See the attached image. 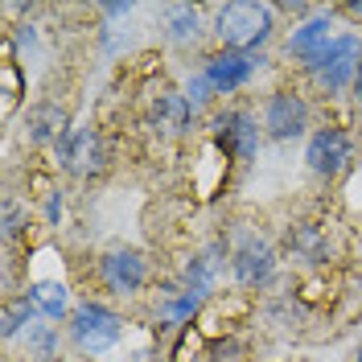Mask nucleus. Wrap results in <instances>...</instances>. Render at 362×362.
I'll return each instance as SVG.
<instances>
[{"instance_id":"obj_1","label":"nucleus","mask_w":362,"mask_h":362,"mask_svg":"<svg viewBox=\"0 0 362 362\" xmlns=\"http://www.w3.org/2000/svg\"><path fill=\"white\" fill-rule=\"evenodd\" d=\"M272 4H247V0H235V4H223L218 8V37H223L226 49H239V54H251L255 45H264L272 37Z\"/></svg>"},{"instance_id":"obj_2","label":"nucleus","mask_w":362,"mask_h":362,"mask_svg":"<svg viewBox=\"0 0 362 362\" xmlns=\"http://www.w3.org/2000/svg\"><path fill=\"white\" fill-rule=\"evenodd\" d=\"M119 334H124V321H119L112 309L95 305V300L78 305V309H74V317H70V338L78 341L87 354H103L107 346H115V341H119Z\"/></svg>"},{"instance_id":"obj_3","label":"nucleus","mask_w":362,"mask_h":362,"mask_svg":"<svg viewBox=\"0 0 362 362\" xmlns=\"http://www.w3.org/2000/svg\"><path fill=\"white\" fill-rule=\"evenodd\" d=\"M58 160L74 177H95V173L107 169V144H103V136L90 132V128H70L58 140Z\"/></svg>"},{"instance_id":"obj_4","label":"nucleus","mask_w":362,"mask_h":362,"mask_svg":"<svg viewBox=\"0 0 362 362\" xmlns=\"http://www.w3.org/2000/svg\"><path fill=\"white\" fill-rule=\"evenodd\" d=\"M358 54H362L358 37H338V42H329L313 58L317 83H321L325 90H341L350 78H358Z\"/></svg>"},{"instance_id":"obj_5","label":"nucleus","mask_w":362,"mask_h":362,"mask_svg":"<svg viewBox=\"0 0 362 362\" xmlns=\"http://www.w3.org/2000/svg\"><path fill=\"white\" fill-rule=\"evenodd\" d=\"M99 276H103V284H107L115 296H132V293H140L144 280H148V259L132 247H115L99 259Z\"/></svg>"},{"instance_id":"obj_6","label":"nucleus","mask_w":362,"mask_h":362,"mask_svg":"<svg viewBox=\"0 0 362 362\" xmlns=\"http://www.w3.org/2000/svg\"><path fill=\"white\" fill-rule=\"evenodd\" d=\"M350 157H354V140H350V132H341V128H321L309 140V148H305L309 169L321 173V177H334Z\"/></svg>"},{"instance_id":"obj_7","label":"nucleus","mask_w":362,"mask_h":362,"mask_svg":"<svg viewBox=\"0 0 362 362\" xmlns=\"http://www.w3.org/2000/svg\"><path fill=\"white\" fill-rule=\"evenodd\" d=\"M305 124H309V107H305L296 95H288V90H276L268 103H264V128H268V136H276V140L300 136Z\"/></svg>"},{"instance_id":"obj_8","label":"nucleus","mask_w":362,"mask_h":362,"mask_svg":"<svg viewBox=\"0 0 362 362\" xmlns=\"http://www.w3.org/2000/svg\"><path fill=\"white\" fill-rule=\"evenodd\" d=\"M214 132H218V144H223L226 157H239V160H251L255 144H259V124L243 112H226L214 119Z\"/></svg>"},{"instance_id":"obj_9","label":"nucleus","mask_w":362,"mask_h":362,"mask_svg":"<svg viewBox=\"0 0 362 362\" xmlns=\"http://www.w3.org/2000/svg\"><path fill=\"white\" fill-rule=\"evenodd\" d=\"M255 62H264V58L239 54V49H223V54H214V58L206 62V83L214 90H239L251 74H255Z\"/></svg>"},{"instance_id":"obj_10","label":"nucleus","mask_w":362,"mask_h":362,"mask_svg":"<svg viewBox=\"0 0 362 362\" xmlns=\"http://www.w3.org/2000/svg\"><path fill=\"white\" fill-rule=\"evenodd\" d=\"M230 268H235V280H239L243 288H259V284L272 276V268H276V255H272V247L264 243V239L251 235V239L239 243L235 259H230Z\"/></svg>"},{"instance_id":"obj_11","label":"nucleus","mask_w":362,"mask_h":362,"mask_svg":"<svg viewBox=\"0 0 362 362\" xmlns=\"http://www.w3.org/2000/svg\"><path fill=\"white\" fill-rule=\"evenodd\" d=\"M189 112H194V103L185 99V95H177V90H160L157 99H153V128H157L160 136H177L189 128Z\"/></svg>"},{"instance_id":"obj_12","label":"nucleus","mask_w":362,"mask_h":362,"mask_svg":"<svg viewBox=\"0 0 362 362\" xmlns=\"http://www.w3.org/2000/svg\"><path fill=\"white\" fill-rule=\"evenodd\" d=\"M66 136V112L58 107V103H42V107H33L29 119H25V140L29 144H58Z\"/></svg>"},{"instance_id":"obj_13","label":"nucleus","mask_w":362,"mask_h":362,"mask_svg":"<svg viewBox=\"0 0 362 362\" xmlns=\"http://www.w3.org/2000/svg\"><path fill=\"white\" fill-rule=\"evenodd\" d=\"M325 45H329V17H313V21H305L293 37H288V54L305 58V62L313 66V58Z\"/></svg>"},{"instance_id":"obj_14","label":"nucleus","mask_w":362,"mask_h":362,"mask_svg":"<svg viewBox=\"0 0 362 362\" xmlns=\"http://www.w3.org/2000/svg\"><path fill=\"white\" fill-rule=\"evenodd\" d=\"M288 247H293V255H300V259L321 264V259L329 255V239H325V230H321V226L296 223L293 230H288Z\"/></svg>"},{"instance_id":"obj_15","label":"nucleus","mask_w":362,"mask_h":362,"mask_svg":"<svg viewBox=\"0 0 362 362\" xmlns=\"http://www.w3.org/2000/svg\"><path fill=\"white\" fill-rule=\"evenodd\" d=\"M29 300H33V305H37V313H45V317H62V313H66V305H70L66 284H54V280L33 284V288H29Z\"/></svg>"},{"instance_id":"obj_16","label":"nucleus","mask_w":362,"mask_h":362,"mask_svg":"<svg viewBox=\"0 0 362 362\" xmlns=\"http://www.w3.org/2000/svg\"><path fill=\"white\" fill-rule=\"evenodd\" d=\"M0 95H4V115H8L21 99V70L13 62V45L8 42H4V62H0Z\"/></svg>"},{"instance_id":"obj_17","label":"nucleus","mask_w":362,"mask_h":362,"mask_svg":"<svg viewBox=\"0 0 362 362\" xmlns=\"http://www.w3.org/2000/svg\"><path fill=\"white\" fill-rule=\"evenodd\" d=\"M169 37H173V42H189V37H198V13H194L189 4L169 8Z\"/></svg>"},{"instance_id":"obj_18","label":"nucleus","mask_w":362,"mask_h":362,"mask_svg":"<svg viewBox=\"0 0 362 362\" xmlns=\"http://www.w3.org/2000/svg\"><path fill=\"white\" fill-rule=\"evenodd\" d=\"M33 317H37V305H33L29 296L13 300V305L4 309V338H17V329H21L25 321H33Z\"/></svg>"},{"instance_id":"obj_19","label":"nucleus","mask_w":362,"mask_h":362,"mask_svg":"<svg viewBox=\"0 0 362 362\" xmlns=\"http://www.w3.org/2000/svg\"><path fill=\"white\" fill-rule=\"evenodd\" d=\"M198 313V296L185 293L181 300H173V305H165V317H173V321H185V317Z\"/></svg>"},{"instance_id":"obj_20","label":"nucleus","mask_w":362,"mask_h":362,"mask_svg":"<svg viewBox=\"0 0 362 362\" xmlns=\"http://www.w3.org/2000/svg\"><path fill=\"white\" fill-rule=\"evenodd\" d=\"M4 223H8V226H4V235H8V239H13V235L21 230V210H17L13 202L4 206Z\"/></svg>"},{"instance_id":"obj_21","label":"nucleus","mask_w":362,"mask_h":362,"mask_svg":"<svg viewBox=\"0 0 362 362\" xmlns=\"http://www.w3.org/2000/svg\"><path fill=\"white\" fill-rule=\"evenodd\" d=\"M218 362H239V346L230 341V346H218Z\"/></svg>"},{"instance_id":"obj_22","label":"nucleus","mask_w":362,"mask_h":362,"mask_svg":"<svg viewBox=\"0 0 362 362\" xmlns=\"http://www.w3.org/2000/svg\"><path fill=\"white\" fill-rule=\"evenodd\" d=\"M354 99L362 103V66H358V78H354Z\"/></svg>"},{"instance_id":"obj_23","label":"nucleus","mask_w":362,"mask_h":362,"mask_svg":"<svg viewBox=\"0 0 362 362\" xmlns=\"http://www.w3.org/2000/svg\"><path fill=\"white\" fill-rule=\"evenodd\" d=\"M350 13H354V17H362V4H350Z\"/></svg>"},{"instance_id":"obj_24","label":"nucleus","mask_w":362,"mask_h":362,"mask_svg":"<svg viewBox=\"0 0 362 362\" xmlns=\"http://www.w3.org/2000/svg\"><path fill=\"white\" fill-rule=\"evenodd\" d=\"M358 362H362V350H358Z\"/></svg>"}]
</instances>
